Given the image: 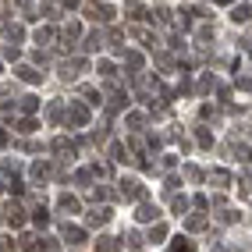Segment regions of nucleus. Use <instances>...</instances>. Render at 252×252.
Listing matches in <instances>:
<instances>
[{
  "label": "nucleus",
  "instance_id": "nucleus-1",
  "mask_svg": "<svg viewBox=\"0 0 252 252\" xmlns=\"http://www.w3.org/2000/svg\"><path fill=\"white\" fill-rule=\"evenodd\" d=\"M174 252H192V245H189V242H178V245H174Z\"/></svg>",
  "mask_w": 252,
  "mask_h": 252
}]
</instances>
